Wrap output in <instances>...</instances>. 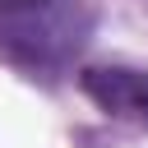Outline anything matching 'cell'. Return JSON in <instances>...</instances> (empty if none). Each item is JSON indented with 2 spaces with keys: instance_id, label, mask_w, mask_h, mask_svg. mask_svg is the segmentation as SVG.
I'll return each instance as SVG.
<instances>
[{
  "instance_id": "1",
  "label": "cell",
  "mask_w": 148,
  "mask_h": 148,
  "mask_svg": "<svg viewBox=\"0 0 148 148\" xmlns=\"http://www.w3.org/2000/svg\"><path fill=\"white\" fill-rule=\"evenodd\" d=\"M88 32H92V14L79 0H42L0 18V46L32 69H60L65 60H74Z\"/></svg>"
},
{
  "instance_id": "2",
  "label": "cell",
  "mask_w": 148,
  "mask_h": 148,
  "mask_svg": "<svg viewBox=\"0 0 148 148\" xmlns=\"http://www.w3.org/2000/svg\"><path fill=\"white\" fill-rule=\"evenodd\" d=\"M83 92L120 120H134L148 130V69H130V65H92L79 74Z\"/></svg>"
},
{
  "instance_id": "3",
  "label": "cell",
  "mask_w": 148,
  "mask_h": 148,
  "mask_svg": "<svg viewBox=\"0 0 148 148\" xmlns=\"http://www.w3.org/2000/svg\"><path fill=\"white\" fill-rule=\"evenodd\" d=\"M28 5H42V0H0V18H5V14H18V9H28Z\"/></svg>"
}]
</instances>
